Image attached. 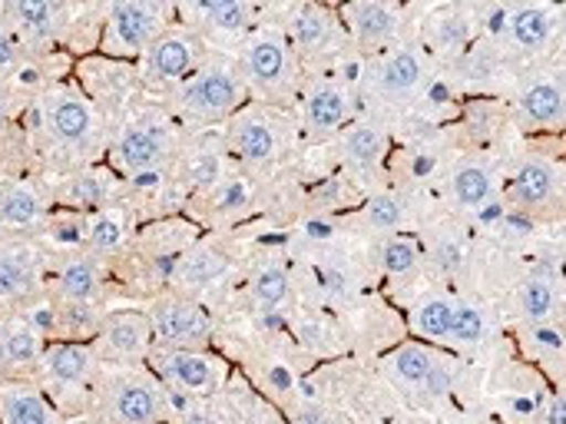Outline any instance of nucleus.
Returning <instances> with one entry per match:
<instances>
[{"mask_svg":"<svg viewBox=\"0 0 566 424\" xmlns=\"http://www.w3.org/2000/svg\"><path fill=\"white\" fill-rule=\"evenodd\" d=\"M163 37V10L139 0H123L106 7V27H103V56L126 60L146 53Z\"/></svg>","mask_w":566,"mask_h":424,"instance_id":"nucleus-1","label":"nucleus"},{"mask_svg":"<svg viewBox=\"0 0 566 424\" xmlns=\"http://www.w3.org/2000/svg\"><path fill=\"white\" fill-rule=\"evenodd\" d=\"M242 86L229 70H202L192 80L182 83V90L176 93V106L182 116L189 120H222L239 106Z\"/></svg>","mask_w":566,"mask_h":424,"instance_id":"nucleus-2","label":"nucleus"},{"mask_svg":"<svg viewBox=\"0 0 566 424\" xmlns=\"http://www.w3.org/2000/svg\"><path fill=\"white\" fill-rule=\"evenodd\" d=\"M149 329L163 349H186V352H196L212 335L206 312L186 299H159L149 312Z\"/></svg>","mask_w":566,"mask_h":424,"instance_id":"nucleus-3","label":"nucleus"},{"mask_svg":"<svg viewBox=\"0 0 566 424\" xmlns=\"http://www.w3.org/2000/svg\"><path fill=\"white\" fill-rule=\"evenodd\" d=\"M46 133L53 143L80 149L93 139L96 133V113L93 103L73 90H60L46 100Z\"/></svg>","mask_w":566,"mask_h":424,"instance_id":"nucleus-4","label":"nucleus"},{"mask_svg":"<svg viewBox=\"0 0 566 424\" xmlns=\"http://www.w3.org/2000/svg\"><path fill=\"white\" fill-rule=\"evenodd\" d=\"M166 149H169V136L163 126L129 123L113 143V166L129 176H143V173H153L166 159Z\"/></svg>","mask_w":566,"mask_h":424,"instance_id":"nucleus-5","label":"nucleus"},{"mask_svg":"<svg viewBox=\"0 0 566 424\" xmlns=\"http://www.w3.org/2000/svg\"><path fill=\"white\" fill-rule=\"evenodd\" d=\"M93 342H96V352L113 362H136V359L149 355V349H153L149 316L116 312V316L103 319V329Z\"/></svg>","mask_w":566,"mask_h":424,"instance_id":"nucleus-6","label":"nucleus"},{"mask_svg":"<svg viewBox=\"0 0 566 424\" xmlns=\"http://www.w3.org/2000/svg\"><path fill=\"white\" fill-rule=\"evenodd\" d=\"M40 372H43L53 399H63L66 392H80L93 372V349L80 345V342H56V345L43 349Z\"/></svg>","mask_w":566,"mask_h":424,"instance_id":"nucleus-7","label":"nucleus"},{"mask_svg":"<svg viewBox=\"0 0 566 424\" xmlns=\"http://www.w3.org/2000/svg\"><path fill=\"white\" fill-rule=\"evenodd\" d=\"M153 362L163 372V379L172 382L179 392H212L222 382V365L202 352L163 349Z\"/></svg>","mask_w":566,"mask_h":424,"instance_id":"nucleus-8","label":"nucleus"},{"mask_svg":"<svg viewBox=\"0 0 566 424\" xmlns=\"http://www.w3.org/2000/svg\"><path fill=\"white\" fill-rule=\"evenodd\" d=\"M163 409V395L149 379H123L109 392V418L116 424L156 422Z\"/></svg>","mask_w":566,"mask_h":424,"instance_id":"nucleus-9","label":"nucleus"},{"mask_svg":"<svg viewBox=\"0 0 566 424\" xmlns=\"http://www.w3.org/2000/svg\"><path fill=\"white\" fill-rule=\"evenodd\" d=\"M143 56H146L149 80H179V76L192 73V66L199 60V46L186 33H163Z\"/></svg>","mask_w":566,"mask_h":424,"instance_id":"nucleus-10","label":"nucleus"},{"mask_svg":"<svg viewBox=\"0 0 566 424\" xmlns=\"http://www.w3.org/2000/svg\"><path fill=\"white\" fill-rule=\"evenodd\" d=\"M0 424H60V412L27 382L0 385Z\"/></svg>","mask_w":566,"mask_h":424,"instance_id":"nucleus-11","label":"nucleus"},{"mask_svg":"<svg viewBox=\"0 0 566 424\" xmlns=\"http://www.w3.org/2000/svg\"><path fill=\"white\" fill-rule=\"evenodd\" d=\"M36 282V256L30 246L3 242L0 246V306L20 302Z\"/></svg>","mask_w":566,"mask_h":424,"instance_id":"nucleus-12","label":"nucleus"},{"mask_svg":"<svg viewBox=\"0 0 566 424\" xmlns=\"http://www.w3.org/2000/svg\"><path fill=\"white\" fill-rule=\"evenodd\" d=\"M43 359V335L30 329L23 319L0 322V365L3 369H30Z\"/></svg>","mask_w":566,"mask_h":424,"instance_id":"nucleus-13","label":"nucleus"},{"mask_svg":"<svg viewBox=\"0 0 566 424\" xmlns=\"http://www.w3.org/2000/svg\"><path fill=\"white\" fill-rule=\"evenodd\" d=\"M56 296H60V302H86V306H93L99 299V269H96V262L86 259V256L70 259L56 276Z\"/></svg>","mask_w":566,"mask_h":424,"instance_id":"nucleus-14","label":"nucleus"},{"mask_svg":"<svg viewBox=\"0 0 566 424\" xmlns=\"http://www.w3.org/2000/svg\"><path fill=\"white\" fill-rule=\"evenodd\" d=\"M103 319L106 316L86 302H56V335H63V342H93L103 329Z\"/></svg>","mask_w":566,"mask_h":424,"instance_id":"nucleus-15","label":"nucleus"},{"mask_svg":"<svg viewBox=\"0 0 566 424\" xmlns=\"http://www.w3.org/2000/svg\"><path fill=\"white\" fill-rule=\"evenodd\" d=\"M43 216V199L30 183H17L0 196V223L13 226V229H27L33 223H40Z\"/></svg>","mask_w":566,"mask_h":424,"instance_id":"nucleus-16","label":"nucleus"},{"mask_svg":"<svg viewBox=\"0 0 566 424\" xmlns=\"http://www.w3.org/2000/svg\"><path fill=\"white\" fill-rule=\"evenodd\" d=\"M245 63H249V76H252L259 86H275V83H282V76H285V46H282V40H275V37L255 40V43L249 46Z\"/></svg>","mask_w":566,"mask_h":424,"instance_id":"nucleus-17","label":"nucleus"},{"mask_svg":"<svg viewBox=\"0 0 566 424\" xmlns=\"http://www.w3.org/2000/svg\"><path fill=\"white\" fill-rule=\"evenodd\" d=\"M345 116H348V100H345L342 90L322 86V90L312 93V100H308V126L315 133H328V130L342 126Z\"/></svg>","mask_w":566,"mask_h":424,"instance_id":"nucleus-18","label":"nucleus"},{"mask_svg":"<svg viewBox=\"0 0 566 424\" xmlns=\"http://www.w3.org/2000/svg\"><path fill=\"white\" fill-rule=\"evenodd\" d=\"M7 17L13 20V27H20L27 37H50L56 30V17L60 10L40 0H20L7 7Z\"/></svg>","mask_w":566,"mask_h":424,"instance_id":"nucleus-19","label":"nucleus"},{"mask_svg":"<svg viewBox=\"0 0 566 424\" xmlns=\"http://www.w3.org/2000/svg\"><path fill=\"white\" fill-rule=\"evenodd\" d=\"M235 146H239V153L245 156V159H252V163H265V159H272V153H275V136H272V130L262 123V120H242L239 126H235Z\"/></svg>","mask_w":566,"mask_h":424,"instance_id":"nucleus-20","label":"nucleus"},{"mask_svg":"<svg viewBox=\"0 0 566 424\" xmlns=\"http://www.w3.org/2000/svg\"><path fill=\"white\" fill-rule=\"evenodd\" d=\"M421 80V63L415 53H395L385 70H381V90L388 96H405L408 90H415Z\"/></svg>","mask_w":566,"mask_h":424,"instance_id":"nucleus-21","label":"nucleus"},{"mask_svg":"<svg viewBox=\"0 0 566 424\" xmlns=\"http://www.w3.org/2000/svg\"><path fill=\"white\" fill-rule=\"evenodd\" d=\"M521 106L534 123H554L564 116V90L554 83H537L524 93Z\"/></svg>","mask_w":566,"mask_h":424,"instance_id":"nucleus-22","label":"nucleus"},{"mask_svg":"<svg viewBox=\"0 0 566 424\" xmlns=\"http://www.w3.org/2000/svg\"><path fill=\"white\" fill-rule=\"evenodd\" d=\"M551 189H554V176H551V169H547L544 163H527V166H521V173H517V179H514V196H517L521 203L537 206V203H544V199L551 196Z\"/></svg>","mask_w":566,"mask_h":424,"instance_id":"nucleus-23","label":"nucleus"},{"mask_svg":"<svg viewBox=\"0 0 566 424\" xmlns=\"http://www.w3.org/2000/svg\"><path fill=\"white\" fill-rule=\"evenodd\" d=\"M352 23H355L361 40H381V37L391 33L395 13L388 7H381V3H361V7L352 10Z\"/></svg>","mask_w":566,"mask_h":424,"instance_id":"nucleus-24","label":"nucleus"},{"mask_svg":"<svg viewBox=\"0 0 566 424\" xmlns=\"http://www.w3.org/2000/svg\"><path fill=\"white\" fill-rule=\"evenodd\" d=\"M451 316H454V306H451V302L431 299V302H424V306L415 312V329H418V335H424V339H444L448 329H451Z\"/></svg>","mask_w":566,"mask_h":424,"instance_id":"nucleus-25","label":"nucleus"},{"mask_svg":"<svg viewBox=\"0 0 566 424\" xmlns=\"http://www.w3.org/2000/svg\"><path fill=\"white\" fill-rule=\"evenodd\" d=\"M454 196L464 206H481L491 196V176L484 169H478V166H464L454 176Z\"/></svg>","mask_w":566,"mask_h":424,"instance_id":"nucleus-26","label":"nucleus"},{"mask_svg":"<svg viewBox=\"0 0 566 424\" xmlns=\"http://www.w3.org/2000/svg\"><path fill=\"white\" fill-rule=\"evenodd\" d=\"M123 223L116 216H93L86 223V242L96 249V252H116L123 246Z\"/></svg>","mask_w":566,"mask_h":424,"instance_id":"nucleus-27","label":"nucleus"},{"mask_svg":"<svg viewBox=\"0 0 566 424\" xmlns=\"http://www.w3.org/2000/svg\"><path fill=\"white\" fill-rule=\"evenodd\" d=\"M511 30L521 46H541L551 37V20L544 17V10H521Z\"/></svg>","mask_w":566,"mask_h":424,"instance_id":"nucleus-28","label":"nucleus"},{"mask_svg":"<svg viewBox=\"0 0 566 424\" xmlns=\"http://www.w3.org/2000/svg\"><path fill=\"white\" fill-rule=\"evenodd\" d=\"M328 33H332V20L325 10L318 7H308L302 17H298V40L305 50H322L328 43Z\"/></svg>","mask_w":566,"mask_h":424,"instance_id":"nucleus-29","label":"nucleus"},{"mask_svg":"<svg viewBox=\"0 0 566 424\" xmlns=\"http://www.w3.org/2000/svg\"><path fill=\"white\" fill-rule=\"evenodd\" d=\"M521 309H524V316H527L531 322L547 319L551 309H554V292H551V286H547L544 279L524 282V289H521Z\"/></svg>","mask_w":566,"mask_h":424,"instance_id":"nucleus-30","label":"nucleus"},{"mask_svg":"<svg viewBox=\"0 0 566 424\" xmlns=\"http://www.w3.org/2000/svg\"><path fill=\"white\" fill-rule=\"evenodd\" d=\"M219 272H222V259L212 256V252H196V256L182 259L179 269H176V276H179L182 282H209V279H216Z\"/></svg>","mask_w":566,"mask_h":424,"instance_id":"nucleus-31","label":"nucleus"},{"mask_svg":"<svg viewBox=\"0 0 566 424\" xmlns=\"http://www.w3.org/2000/svg\"><path fill=\"white\" fill-rule=\"evenodd\" d=\"M395 375L405 382H428L431 379V355L421 349H405L395 355Z\"/></svg>","mask_w":566,"mask_h":424,"instance_id":"nucleus-32","label":"nucleus"},{"mask_svg":"<svg viewBox=\"0 0 566 424\" xmlns=\"http://www.w3.org/2000/svg\"><path fill=\"white\" fill-rule=\"evenodd\" d=\"M285 296H289V279H285V272L265 269V272L255 279V302H259V306L272 309V306H279Z\"/></svg>","mask_w":566,"mask_h":424,"instance_id":"nucleus-33","label":"nucleus"},{"mask_svg":"<svg viewBox=\"0 0 566 424\" xmlns=\"http://www.w3.org/2000/svg\"><path fill=\"white\" fill-rule=\"evenodd\" d=\"M448 335H454L458 342H478L484 335V316L478 309H471V306L454 309Z\"/></svg>","mask_w":566,"mask_h":424,"instance_id":"nucleus-34","label":"nucleus"},{"mask_svg":"<svg viewBox=\"0 0 566 424\" xmlns=\"http://www.w3.org/2000/svg\"><path fill=\"white\" fill-rule=\"evenodd\" d=\"M202 10H206L209 20H216V27H222V30H239V27L249 23V7H245V3L222 0V3H206Z\"/></svg>","mask_w":566,"mask_h":424,"instance_id":"nucleus-35","label":"nucleus"},{"mask_svg":"<svg viewBox=\"0 0 566 424\" xmlns=\"http://www.w3.org/2000/svg\"><path fill=\"white\" fill-rule=\"evenodd\" d=\"M348 153H352L361 166H371V163L378 159V153H381V136H378V130H368V126L355 130V133L348 136Z\"/></svg>","mask_w":566,"mask_h":424,"instance_id":"nucleus-36","label":"nucleus"},{"mask_svg":"<svg viewBox=\"0 0 566 424\" xmlns=\"http://www.w3.org/2000/svg\"><path fill=\"white\" fill-rule=\"evenodd\" d=\"M415 259H418V252H415V246H411V242H405V239H395V242H388V246H385V269H388V272H395V276L411 272Z\"/></svg>","mask_w":566,"mask_h":424,"instance_id":"nucleus-37","label":"nucleus"},{"mask_svg":"<svg viewBox=\"0 0 566 424\" xmlns=\"http://www.w3.org/2000/svg\"><path fill=\"white\" fill-rule=\"evenodd\" d=\"M368 219H371V226H378V229L398 226V219H401V206H398V199H391V196H378V199H371V206H368Z\"/></svg>","mask_w":566,"mask_h":424,"instance_id":"nucleus-38","label":"nucleus"},{"mask_svg":"<svg viewBox=\"0 0 566 424\" xmlns=\"http://www.w3.org/2000/svg\"><path fill=\"white\" fill-rule=\"evenodd\" d=\"M106 196V189H103V183L99 179H93V176H86V179H76V189H73V206H96L99 199Z\"/></svg>","mask_w":566,"mask_h":424,"instance_id":"nucleus-39","label":"nucleus"},{"mask_svg":"<svg viewBox=\"0 0 566 424\" xmlns=\"http://www.w3.org/2000/svg\"><path fill=\"white\" fill-rule=\"evenodd\" d=\"M192 179H196L199 186H212V183L219 179V159H216V156H199V159L192 163Z\"/></svg>","mask_w":566,"mask_h":424,"instance_id":"nucleus-40","label":"nucleus"},{"mask_svg":"<svg viewBox=\"0 0 566 424\" xmlns=\"http://www.w3.org/2000/svg\"><path fill=\"white\" fill-rule=\"evenodd\" d=\"M13 60H17V50H13V43L0 33V73H3V70H10V66H13Z\"/></svg>","mask_w":566,"mask_h":424,"instance_id":"nucleus-41","label":"nucleus"},{"mask_svg":"<svg viewBox=\"0 0 566 424\" xmlns=\"http://www.w3.org/2000/svg\"><path fill=\"white\" fill-rule=\"evenodd\" d=\"M566 412H564V399H554L551 412H547V424H564Z\"/></svg>","mask_w":566,"mask_h":424,"instance_id":"nucleus-42","label":"nucleus"},{"mask_svg":"<svg viewBox=\"0 0 566 424\" xmlns=\"http://www.w3.org/2000/svg\"><path fill=\"white\" fill-rule=\"evenodd\" d=\"M182 424H219V422H216L212 415H206V412H189Z\"/></svg>","mask_w":566,"mask_h":424,"instance_id":"nucleus-43","label":"nucleus"}]
</instances>
